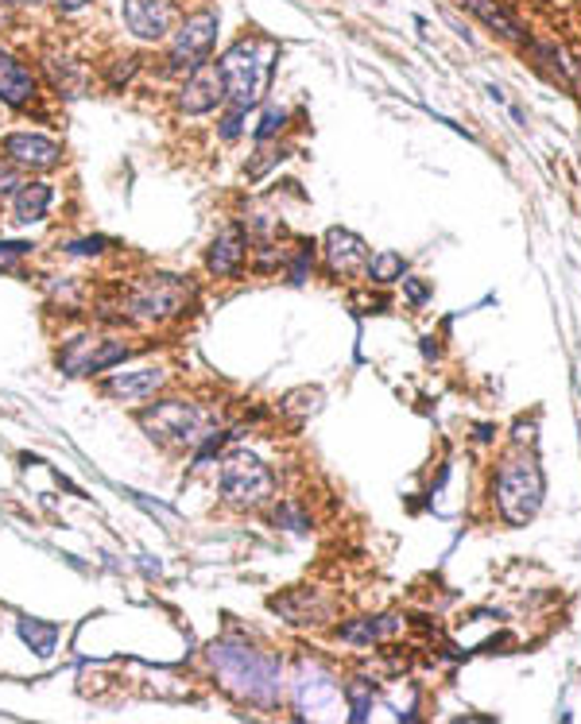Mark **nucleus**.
<instances>
[{
  "instance_id": "9b49d317",
  "label": "nucleus",
  "mask_w": 581,
  "mask_h": 724,
  "mask_svg": "<svg viewBox=\"0 0 581 724\" xmlns=\"http://www.w3.org/2000/svg\"><path fill=\"white\" fill-rule=\"evenodd\" d=\"M326 268H330L334 275H357V272H368V260H373V252H368V244L357 237V232L349 229H330L326 232Z\"/></svg>"
},
{
  "instance_id": "1a4fd4ad",
  "label": "nucleus",
  "mask_w": 581,
  "mask_h": 724,
  "mask_svg": "<svg viewBox=\"0 0 581 724\" xmlns=\"http://www.w3.org/2000/svg\"><path fill=\"white\" fill-rule=\"evenodd\" d=\"M121 16L136 39L160 43L175 28V4L171 0H121Z\"/></svg>"
},
{
  "instance_id": "412c9836",
  "label": "nucleus",
  "mask_w": 581,
  "mask_h": 724,
  "mask_svg": "<svg viewBox=\"0 0 581 724\" xmlns=\"http://www.w3.org/2000/svg\"><path fill=\"white\" fill-rule=\"evenodd\" d=\"M404 272H407V260L399 252H380L368 260V279L373 283H396L404 279Z\"/></svg>"
},
{
  "instance_id": "7ed1b4c3",
  "label": "nucleus",
  "mask_w": 581,
  "mask_h": 724,
  "mask_svg": "<svg viewBox=\"0 0 581 724\" xmlns=\"http://www.w3.org/2000/svg\"><path fill=\"white\" fill-rule=\"evenodd\" d=\"M140 426L147 430V438L167 445V450H186V445H198L209 434V411L186 399H163L155 407L140 411Z\"/></svg>"
},
{
  "instance_id": "393cba45",
  "label": "nucleus",
  "mask_w": 581,
  "mask_h": 724,
  "mask_svg": "<svg viewBox=\"0 0 581 724\" xmlns=\"http://www.w3.org/2000/svg\"><path fill=\"white\" fill-rule=\"evenodd\" d=\"M240 121H245V109H237V105H232V109L221 116V136H225V140H237V136H240Z\"/></svg>"
},
{
  "instance_id": "6ab92c4d",
  "label": "nucleus",
  "mask_w": 581,
  "mask_h": 724,
  "mask_svg": "<svg viewBox=\"0 0 581 724\" xmlns=\"http://www.w3.org/2000/svg\"><path fill=\"white\" fill-rule=\"evenodd\" d=\"M399 624H404L399 616H376V620H373V616H365V620L342 624V627H337V635H342L345 643H361L365 647V643H380V639H388Z\"/></svg>"
},
{
  "instance_id": "5701e85b",
  "label": "nucleus",
  "mask_w": 581,
  "mask_h": 724,
  "mask_svg": "<svg viewBox=\"0 0 581 724\" xmlns=\"http://www.w3.org/2000/svg\"><path fill=\"white\" fill-rule=\"evenodd\" d=\"M271 519H276L279 527H291V531H299V535H302L306 527H310V519H306V515H302V511L294 508V504H279L276 511H271Z\"/></svg>"
},
{
  "instance_id": "0eeeda50",
  "label": "nucleus",
  "mask_w": 581,
  "mask_h": 724,
  "mask_svg": "<svg viewBox=\"0 0 581 724\" xmlns=\"http://www.w3.org/2000/svg\"><path fill=\"white\" fill-rule=\"evenodd\" d=\"M129 357H132V349L121 337L82 334V337H70L59 349V368L67 376H98V372H109L113 365H121Z\"/></svg>"
},
{
  "instance_id": "c85d7f7f",
  "label": "nucleus",
  "mask_w": 581,
  "mask_h": 724,
  "mask_svg": "<svg viewBox=\"0 0 581 724\" xmlns=\"http://www.w3.org/2000/svg\"><path fill=\"white\" fill-rule=\"evenodd\" d=\"M404 291H407L411 303H422V298H427V287L415 283V279H404Z\"/></svg>"
},
{
  "instance_id": "4be33fe9",
  "label": "nucleus",
  "mask_w": 581,
  "mask_h": 724,
  "mask_svg": "<svg viewBox=\"0 0 581 724\" xmlns=\"http://www.w3.org/2000/svg\"><path fill=\"white\" fill-rule=\"evenodd\" d=\"M345 701H349V717H353V720H365L368 709H373V681L353 678V681L345 686Z\"/></svg>"
},
{
  "instance_id": "dca6fc26",
  "label": "nucleus",
  "mask_w": 581,
  "mask_h": 724,
  "mask_svg": "<svg viewBox=\"0 0 581 724\" xmlns=\"http://www.w3.org/2000/svg\"><path fill=\"white\" fill-rule=\"evenodd\" d=\"M294 694H299V709H302V717H310V712H322V709H330V705H334L337 686H334V681L322 674V670L302 666L299 681H294Z\"/></svg>"
},
{
  "instance_id": "7c9ffc66",
  "label": "nucleus",
  "mask_w": 581,
  "mask_h": 724,
  "mask_svg": "<svg viewBox=\"0 0 581 724\" xmlns=\"http://www.w3.org/2000/svg\"><path fill=\"white\" fill-rule=\"evenodd\" d=\"M492 438V426H477V442H489Z\"/></svg>"
},
{
  "instance_id": "aec40b11",
  "label": "nucleus",
  "mask_w": 581,
  "mask_h": 724,
  "mask_svg": "<svg viewBox=\"0 0 581 724\" xmlns=\"http://www.w3.org/2000/svg\"><path fill=\"white\" fill-rule=\"evenodd\" d=\"M20 635L35 655H51L59 639V624H43V620H20Z\"/></svg>"
},
{
  "instance_id": "2eb2a0df",
  "label": "nucleus",
  "mask_w": 581,
  "mask_h": 724,
  "mask_svg": "<svg viewBox=\"0 0 581 724\" xmlns=\"http://www.w3.org/2000/svg\"><path fill=\"white\" fill-rule=\"evenodd\" d=\"M0 101L12 105V109H24L35 101V74L8 51H0Z\"/></svg>"
},
{
  "instance_id": "20e7f679",
  "label": "nucleus",
  "mask_w": 581,
  "mask_h": 724,
  "mask_svg": "<svg viewBox=\"0 0 581 724\" xmlns=\"http://www.w3.org/2000/svg\"><path fill=\"white\" fill-rule=\"evenodd\" d=\"M190 306V283L183 275H147L132 283L121 298V311L132 322H167V318L186 314Z\"/></svg>"
},
{
  "instance_id": "39448f33",
  "label": "nucleus",
  "mask_w": 581,
  "mask_h": 724,
  "mask_svg": "<svg viewBox=\"0 0 581 724\" xmlns=\"http://www.w3.org/2000/svg\"><path fill=\"white\" fill-rule=\"evenodd\" d=\"M271 468L260 461L256 453L248 450H237L221 461V473H217V492L225 500L229 508H240V511H252V508H263L271 500Z\"/></svg>"
},
{
  "instance_id": "bb28decb",
  "label": "nucleus",
  "mask_w": 581,
  "mask_h": 724,
  "mask_svg": "<svg viewBox=\"0 0 581 724\" xmlns=\"http://www.w3.org/2000/svg\"><path fill=\"white\" fill-rule=\"evenodd\" d=\"M24 186L20 183V175H16V167H0V198H8V194H16V190Z\"/></svg>"
},
{
  "instance_id": "a211bd4d",
  "label": "nucleus",
  "mask_w": 581,
  "mask_h": 724,
  "mask_svg": "<svg viewBox=\"0 0 581 724\" xmlns=\"http://www.w3.org/2000/svg\"><path fill=\"white\" fill-rule=\"evenodd\" d=\"M469 12H477L484 24H489L492 31H500V35H508V39H515V43H523L527 39V31H523V24L515 20L508 8L504 4H496V0H461Z\"/></svg>"
},
{
  "instance_id": "c756f323",
  "label": "nucleus",
  "mask_w": 581,
  "mask_h": 724,
  "mask_svg": "<svg viewBox=\"0 0 581 724\" xmlns=\"http://www.w3.org/2000/svg\"><path fill=\"white\" fill-rule=\"evenodd\" d=\"M90 0H59V8L62 12H78V8H86Z\"/></svg>"
},
{
  "instance_id": "423d86ee",
  "label": "nucleus",
  "mask_w": 581,
  "mask_h": 724,
  "mask_svg": "<svg viewBox=\"0 0 581 724\" xmlns=\"http://www.w3.org/2000/svg\"><path fill=\"white\" fill-rule=\"evenodd\" d=\"M268 67H271V62L260 59V43H256V39L232 43L225 55L217 59V74H221V85H225V101L248 113L252 105L260 101V90H263V78H268Z\"/></svg>"
},
{
  "instance_id": "6e6552de",
  "label": "nucleus",
  "mask_w": 581,
  "mask_h": 724,
  "mask_svg": "<svg viewBox=\"0 0 581 724\" xmlns=\"http://www.w3.org/2000/svg\"><path fill=\"white\" fill-rule=\"evenodd\" d=\"M217 43V12H194L186 16L183 24L175 31V43H171V55H167V70L178 74V70H198L202 62L209 59Z\"/></svg>"
},
{
  "instance_id": "f8f14e48",
  "label": "nucleus",
  "mask_w": 581,
  "mask_h": 724,
  "mask_svg": "<svg viewBox=\"0 0 581 724\" xmlns=\"http://www.w3.org/2000/svg\"><path fill=\"white\" fill-rule=\"evenodd\" d=\"M4 155L16 167H27V170H51L62 163V147L39 132H12L4 140Z\"/></svg>"
},
{
  "instance_id": "4468645a",
  "label": "nucleus",
  "mask_w": 581,
  "mask_h": 724,
  "mask_svg": "<svg viewBox=\"0 0 581 724\" xmlns=\"http://www.w3.org/2000/svg\"><path fill=\"white\" fill-rule=\"evenodd\" d=\"M163 383H167L163 368H136V372H113V376L101 383V391L109 399H121V403H140V399H152Z\"/></svg>"
},
{
  "instance_id": "cd10ccee",
  "label": "nucleus",
  "mask_w": 581,
  "mask_h": 724,
  "mask_svg": "<svg viewBox=\"0 0 581 724\" xmlns=\"http://www.w3.org/2000/svg\"><path fill=\"white\" fill-rule=\"evenodd\" d=\"M136 70H140V59H129V67H116L113 74H109V85H113V90H116V85H121V82H129L132 78V74Z\"/></svg>"
},
{
  "instance_id": "b1692460",
  "label": "nucleus",
  "mask_w": 581,
  "mask_h": 724,
  "mask_svg": "<svg viewBox=\"0 0 581 724\" xmlns=\"http://www.w3.org/2000/svg\"><path fill=\"white\" fill-rule=\"evenodd\" d=\"M283 124H287V113H283V109H268V113H263V121H260V128H256V144L271 140Z\"/></svg>"
},
{
  "instance_id": "f257e3e1",
  "label": "nucleus",
  "mask_w": 581,
  "mask_h": 724,
  "mask_svg": "<svg viewBox=\"0 0 581 724\" xmlns=\"http://www.w3.org/2000/svg\"><path fill=\"white\" fill-rule=\"evenodd\" d=\"M209 663H214L217 678L225 681L237 697L252 701V705H263L271 709L279 701V689H283V670H279V658L268 655V651H256V647H245V643H214L209 647Z\"/></svg>"
},
{
  "instance_id": "a878e982",
  "label": "nucleus",
  "mask_w": 581,
  "mask_h": 724,
  "mask_svg": "<svg viewBox=\"0 0 581 724\" xmlns=\"http://www.w3.org/2000/svg\"><path fill=\"white\" fill-rule=\"evenodd\" d=\"M105 248V237H90V240H74V244H67V252L70 256H98Z\"/></svg>"
},
{
  "instance_id": "9d476101",
  "label": "nucleus",
  "mask_w": 581,
  "mask_h": 724,
  "mask_svg": "<svg viewBox=\"0 0 581 724\" xmlns=\"http://www.w3.org/2000/svg\"><path fill=\"white\" fill-rule=\"evenodd\" d=\"M245 260H248V232L240 225H225L206 252V268L217 279H237L245 272Z\"/></svg>"
},
{
  "instance_id": "f3484780",
  "label": "nucleus",
  "mask_w": 581,
  "mask_h": 724,
  "mask_svg": "<svg viewBox=\"0 0 581 724\" xmlns=\"http://www.w3.org/2000/svg\"><path fill=\"white\" fill-rule=\"evenodd\" d=\"M12 198H16V221L31 225V221L47 217L51 201H55V190H51V183H24Z\"/></svg>"
},
{
  "instance_id": "ddd939ff",
  "label": "nucleus",
  "mask_w": 581,
  "mask_h": 724,
  "mask_svg": "<svg viewBox=\"0 0 581 724\" xmlns=\"http://www.w3.org/2000/svg\"><path fill=\"white\" fill-rule=\"evenodd\" d=\"M221 101H225V85H221L217 67L202 62L198 70H190V78H186V85H183V93H178V109L190 113V116H198V113L217 109Z\"/></svg>"
},
{
  "instance_id": "f03ea898",
  "label": "nucleus",
  "mask_w": 581,
  "mask_h": 724,
  "mask_svg": "<svg viewBox=\"0 0 581 724\" xmlns=\"http://www.w3.org/2000/svg\"><path fill=\"white\" fill-rule=\"evenodd\" d=\"M543 468L535 457H512L496 473V508L512 527H523L527 519H535V511L543 508Z\"/></svg>"
},
{
  "instance_id": "2f4dec72",
  "label": "nucleus",
  "mask_w": 581,
  "mask_h": 724,
  "mask_svg": "<svg viewBox=\"0 0 581 724\" xmlns=\"http://www.w3.org/2000/svg\"><path fill=\"white\" fill-rule=\"evenodd\" d=\"M8 24V0H0V28Z\"/></svg>"
},
{
  "instance_id": "473e14b6",
  "label": "nucleus",
  "mask_w": 581,
  "mask_h": 724,
  "mask_svg": "<svg viewBox=\"0 0 581 724\" xmlns=\"http://www.w3.org/2000/svg\"><path fill=\"white\" fill-rule=\"evenodd\" d=\"M12 4H31V8H35V4H43V0H12Z\"/></svg>"
}]
</instances>
